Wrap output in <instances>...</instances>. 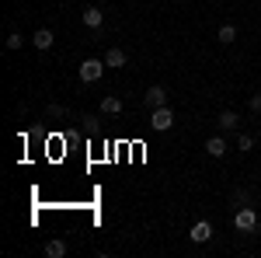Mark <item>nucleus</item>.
<instances>
[{"mask_svg": "<svg viewBox=\"0 0 261 258\" xmlns=\"http://www.w3.org/2000/svg\"><path fill=\"white\" fill-rule=\"evenodd\" d=\"M233 227H237L241 234H254V227H258V213H254L251 206H241V209L233 213Z\"/></svg>", "mask_w": 261, "mask_h": 258, "instance_id": "obj_2", "label": "nucleus"}, {"mask_svg": "<svg viewBox=\"0 0 261 258\" xmlns=\"http://www.w3.org/2000/svg\"><path fill=\"white\" fill-rule=\"evenodd\" d=\"M143 101H146V108H161V105H167V91L164 87H150L143 95Z\"/></svg>", "mask_w": 261, "mask_h": 258, "instance_id": "obj_5", "label": "nucleus"}, {"mask_svg": "<svg viewBox=\"0 0 261 258\" xmlns=\"http://www.w3.org/2000/svg\"><path fill=\"white\" fill-rule=\"evenodd\" d=\"M205 154H209V157H223V154H226V139L223 136H209L205 139Z\"/></svg>", "mask_w": 261, "mask_h": 258, "instance_id": "obj_7", "label": "nucleus"}, {"mask_svg": "<svg viewBox=\"0 0 261 258\" xmlns=\"http://www.w3.org/2000/svg\"><path fill=\"white\" fill-rule=\"evenodd\" d=\"M233 202L247 206V202H251V192H247V189H237V192H233Z\"/></svg>", "mask_w": 261, "mask_h": 258, "instance_id": "obj_15", "label": "nucleus"}, {"mask_svg": "<svg viewBox=\"0 0 261 258\" xmlns=\"http://www.w3.org/2000/svg\"><path fill=\"white\" fill-rule=\"evenodd\" d=\"M188 238L195 241V244H205V241L213 238V223H209V220H199V223L188 230Z\"/></svg>", "mask_w": 261, "mask_h": 258, "instance_id": "obj_4", "label": "nucleus"}, {"mask_svg": "<svg viewBox=\"0 0 261 258\" xmlns=\"http://www.w3.org/2000/svg\"><path fill=\"white\" fill-rule=\"evenodd\" d=\"M101 74H105V60H84L81 63V80H84V84L101 80Z\"/></svg>", "mask_w": 261, "mask_h": 258, "instance_id": "obj_3", "label": "nucleus"}, {"mask_svg": "<svg viewBox=\"0 0 261 258\" xmlns=\"http://www.w3.org/2000/svg\"><path fill=\"white\" fill-rule=\"evenodd\" d=\"M216 126H220V129H237V112H230V108H226V112H220Z\"/></svg>", "mask_w": 261, "mask_h": 258, "instance_id": "obj_12", "label": "nucleus"}, {"mask_svg": "<svg viewBox=\"0 0 261 258\" xmlns=\"http://www.w3.org/2000/svg\"><path fill=\"white\" fill-rule=\"evenodd\" d=\"M21 42H24V39H21L18 32H11V35H7V42H4V45H7V49H21Z\"/></svg>", "mask_w": 261, "mask_h": 258, "instance_id": "obj_14", "label": "nucleus"}, {"mask_svg": "<svg viewBox=\"0 0 261 258\" xmlns=\"http://www.w3.org/2000/svg\"><path fill=\"white\" fill-rule=\"evenodd\" d=\"M45 255L49 258H63L66 255V244H63V241H49V244H45Z\"/></svg>", "mask_w": 261, "mask_h": 258, "instance_id": "obj_13", "label": "nucleus"}, {"mask_svg": "<svg viewBox=\"0 0 261 258\" xmlns=\"http://www.w3.org/2000/svg\"><path fill=\"white\" fill-rule=\"evenodd\" d=\"M84 25L87 28H101L105 25V11L101 7H84Z\"/></svg>", "mask_w": 261, "mask_h": 258, "instance_id": "obj_6", "label": "nucleus"}, {"mask_svg": "<svg viewBox=\"0 0 261 258\" xmlns=\"http://www.w3.org/2000/svg\"><path fill=\"white\" fill-rule=\"evenodd\" d=\"M174 126V112L167 108V105H161V108H150V129H157V133H167Z\"/></svg>", "mask_w": 261, "mask_h": 258, "instance_id": "obj_1", "label": "nucleus"}, {"mask_svg": "<svg viewBox=\"0 0 261 258\" xmlns=\"http://www.w3.org/2000/svg\"><path fill=\"white\" fill-rule=\"evenodd\" d=\"M32 42H35V49H42V53H45V49H53V32H49V28H39V32H35V35H32Z\"/></svg>", "mask_w": 261, "mask_h": 258, "instance_id": "obj_8", "label": "nucleus"}, {"mask_svg": "<svg viewBox=\"0 0 261 258\" xmlns=\"http://www.w3.org/2000/svg\"><path fill=\"white\" fill-rule=\"evenodd\" d=\"M216 39H220L223 45H230V42H237V25H223L220 32H216Z\"/></svg>", "mask_w": 261, "mask_h": 258, "instance_id": "obj_11", "label": "nucleus"}, {"mask_svg": "<svg viewBox=\"0 0 261 258\" xmlns=\"http://www.w3.org/2000/svg\"><path fill=\"white\" fill-rule=\"evenodd\" d=\"M49 115H53V119H63V115H66V108H63V105H49Z\"/></svg>", "mask_w": 261, "mask_h": 258, "instance_id": "obj_17", "label": "nucleus"}, {"mask_svg": "<svg viewBox=\"0 0 261 258\" xmlns=\"http://www.w3.org/2000/svg\"><path fill=\"white\" fill-rule=\"evenodd\" d=\"M237 147H241V150H251V147H254V136H247V133H241V139H237Z\"/></svg>", "mask_w": 261, "mask_h": 258, "instance_id": "obj_16", "label": "nucleus"}, {"mask_svg": "<svg viewBox=\"0 0 261 258\" xmlns=\"http://www.w3.org/2000/svg\"><path fill=\"white\" fill-rule=\"evenodd\" d=\"M101 112H105V115H119V112H122V101L112 98V95H108V98H101Z\"/></svg>", "mask_w": 261, "mask_h": 258, "instance_id": "obj_10", "label": "nucleus"}, {"mask_svg": "<svg viewBox=\"0 0 261 258\" xmlns=\"http://www.w3.org/2000/svg\"><path fill=\"white\" fill-rule=\"evenodd\" d=\"M251 112H261V95H251Z\"/></svg>", "mask_w": 261, "mask_h": 258, "instance_id": "obj_18", "label": "nucleus"}, {"mask_svg": "<svg viewBox=\"0 0 261 258\" xmlns=\"http://www.w3.org/2000/svg\"><path fill=\"white\" fill-rule=\"evenodd\" d=\"M125 60H129L125 49H108L105 53V66H125Z\"/></svg>", "mask_w": 261, "mask_h": 258, "instance_id": "obj_9", "label": "nucleus"}]
</instances>
